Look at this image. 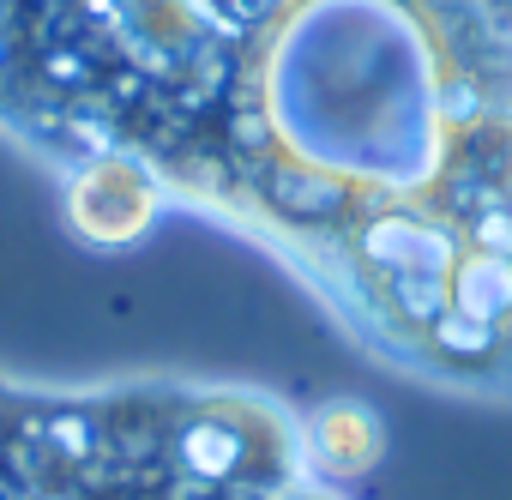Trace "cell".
<instances>
[{
    "instance_id": "7a4b0ae2",
    "label": "cell",
    "mask_w": 512,
    "mask_h": 500,
    "mask_svg": "<svg viewBox=\"0 0 512 500\" xmlns=\"http://www.w3.org/2000/svg\"><path fill=\"white\" fill-rule=\"evenodd\" d=\"M0 500H350L302 404L199 374L31 380L0 368Z\"/></svg>"
},
{
    "instance_id": "6da1fadb",
    "label": "cell",
    "mask_w": 512,
    "mask_h": 500,
    "mask_svg": "<svg viewBox=\"0 0 512 500\" xmlns=\"http://www.w3.org/2000/svg\"><path fill=\"white\" fill-rule=\"evenodd\" d=\"M0 145L91 254L199 217L380 374L512 410V0H31Z\"/></svg>"
},
{
    "instance_id": "3957f363",
    "label": "cell",
    "mask_w": 512,
    "mask_h": 500,
    "mask_svg": "<svg viewBox=\"0 0 512 500\" xmlns=\"http://www.w3.org/2000/svg\"><path fill=\"white\" fill-rule=\"evenodd\" d=\"M302 428H308V452L320 458V470L332 482H362L380 452H386V428L362 398H320L302 404Z\"/></svg>"
},
{
    "instance_id": "277c9868",
    "label": "cell",
    "mask_w": 512,
    "mask_h": 500,
    "mask_svg": "<svg viewBox=\"0 0 512 500\" xmlns=\"http://www.w3.org/2000/svg\"><path fill=\"white\" fill-rule=\"evenodd\" d=\"M19 7H25V0H0V49H7V37L19 25Z\"/></svg>"
}]
</instances>
